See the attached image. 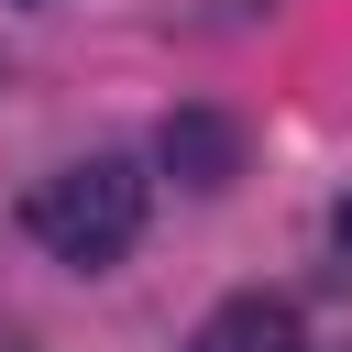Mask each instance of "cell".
Listing matches in <instances>:
<instances>
[{"instance_id": "obj_2", "label": "cell", "mask_w": 352, "mask_h": 352, "mask_svg": "<svg viewBox=\"0 0 352 352\" xmlns=\"http://www.w3.org/2000/svg\"><path fill=\"white\" fill-rule=\"evenodd\" d=\"M154 165H165L176 187H231V176H242V121H231V110H165Z\"/></svg>"}, {"instance_id": "obj_3", "label": "cell", "mask_w": 352, "mask_h": 352, "mask_svg": "<svg viewBox=\"0 0 352 352\" xmlns=\"http://www.w3.org/2000/svg\"><path fill=\"white\" fill-rule=\"evenodd\" d=\"M187 352H308V341H297V308L253 286V297H220V308L198 319V341H187Z\"/></svg>"}, {"instance_id": "obj_4", "label": "cell", "mask_w": 352, "mask_h": 352, "mask_svg": "<svg viewBox=\"0 0 352 352\" xmlns=\"http://www.w3.org/2000/svg\"><path fill=\"white\" fill-rule=\"evenodd\" d=\"M330 231H341V253H352V209H341V220H330Z\"/></svg>"}, {"instance_id": "obj_5", "label": "cell", "mask_w": 352, "mask_h": 352, "mask_svg": "<svg viewBox=\"0 0 352 352\" xmlns=\"http://www.w3.org/2000/svg\"><path fill=\"white\" fill-rule=\"evenodd\" d=\"M0 77H11V66H0Z\"/></svg>"}, {"instance_id": "obj_1", "label": "cell", "mask_w": 352, "mask_h": 352, "mask_svg": "<svg viewBox=\"0 0 352 352\" xmlns=\"http://www.w3.org/2000/svg\"><path fill=\"white\" fill-rule=\"evenodd\" d=\"M33 242L55 253V264H121L132 242H143V165L132 154H88V165H55L44 187H33Z\"/></svg>"}]
</instances>
